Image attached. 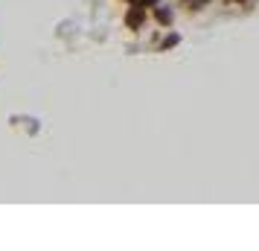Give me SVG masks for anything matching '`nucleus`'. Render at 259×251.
<instances>
[]
</instances>
